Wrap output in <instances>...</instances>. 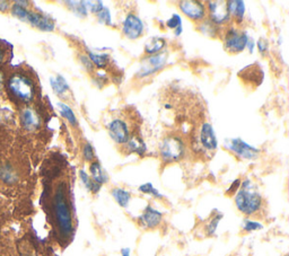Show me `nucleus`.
I'll use <instances>...</instances> for the list:
<instances>
[{
  "label": "nucleus",
  "mask_w": 289,
  "mask_h": 256,
  "mask_svg": "<svg viewBox=\"0 0 289 256\" xmlns=\"http://www.w3.org/2000/svg\"><path fill=\"white\" fill-rule=\"evenodd\" d=\"M2 81H3V79H2V74H0V86H2Z\"/></svg>",
  "instance_id": "nucleus-41"
},
{
  "label": "nucleus",
  "mask_w": 289,
  "mask_h": 256,
  "mask_svg": "<svg viewBox=\"0 0 289 256\" xmlns=\"http://www.w3.org/2000/svg\"><path fill=\"white\" fill-rule=\"evenodd\" d=\"M96 18H98L100 24L108 25V26H113V22H112V16L111 12L108 7H103V9L100 10V12L95 15Z\"/></svg>",
  "instance_id": "nucleus-31"
},
{
  "label": "nucleus",
  "mask_w": 289,
  "mask_h": 256,
  "mask_svg": "<svg viewBox=\"0 0 289 256\" xmlns=\"http://www.w3.org/2000/svg\"><path fill=\"white\" fill-rule=\"evenodd\" d=\"M50 84L53 92H55L59 97L68 98L67 95L70 94V87H69L67 81L61 76V74H58L57 77H51Z\"/></svg>",
  "instance_id": "nucleus-15"
},
{
  "label": "nucleus",
  "mask_w": 289,
  "mask_h": 256,
  "mask_svg": "<svg viewBox=\"0 0 289 256\" xmlns=\"http://www.w3.org/2000/svg\"><path fill=\"white\" fill-rule=\"evenodd\" d=\"M234 200L237 210L248 217L258 215L263 208V198L256 185L250 178H245L243 182H240Z\"/></svg>",
  "instance_id": "nucleus-1"
},
{
  "label": "nucleus",
  "mask_w": 289,
  "mask_h": 256,
  "mask_svg": "<svg viewBox=\"0 0 289 256\" xmlns=\"http://www.w3.org/2000/svg\"><path fill=\"white\" fill-rule=\"evenodd\" d=\"M121 256H131V249L129 247H123L120 250Z\"/></svg>",
  "instance_id": "nucleus-39"
},
{
  "label": "nucleus",
  "mask_w": 289,
  "mask_h": 256,
  "mask_svg": "<svg viewBox=\"0 0 289 256\" xmlns=\"http://www.w3.org/2000/svg\"><path fill=\"white\" fill-rule=\"evenodd\" d=\"M85 5H86V8L88 12L95 14V15L104 7L103 2H100V0H90V2H85Z\"/></svg>",
  "instance_id": "nucleus-33"
},
{
  "label": "nucleus",
  "mask_w": 289,
  "mask_h": 256,
  "mask_svg": "<svg viewBox=\"0 0 289 256\" xmlns=\"http://www.w3.org/2000/svg\"><path fill=\"white\" fill-rule=\"evenodd\" d=\"M53 211H55L59 233L62 238H69L74 233V220L66 192V185L63 183L59 185L56 191L55 199H53Z\"/></svg>",
  "instance_id": "nucleus-2"
},
{
  "label": "nucleus",
  "mask_w": 289,
  "mask_h": 256,
  "mask_svg": "<svg viewBox=\"0 0 289 256\" xmlns=\"http://www.w3.org/2000/svg\"><path fill=\"white\" fill-rule=\"evenodd\" d=\"M165 47H166V40L163 39V37L155 36L149 39L147 43L144 44V52L147 53V56H154L163 52Z\"/></svg>",
  "instance_id": "nucleus-19"
},
{
  "label": "nucleus",
  "mask_w": 289,
  "mask_h": 256,
  "mask_svg": "<svg viewBox=\"0 0 289 256\" xmlns=\"http://www.w3.org/2000/svg\"><path fill=\"white\" fill-rule=\"evenodd\" d=\"M168 59V52L163 51L157 55L154 56H147L141 59L140 67H139V70L136 73V77L138 79H143L148 78L151 76H154L157 72H159L162 69L165 68L167 63Z\"/></svg>",
  "instance_id": "nucleus-5"
},
{
  "label": "nucleus",
  "mask_w": 289,
  "mask_h": 256,
  "mask_svg": "<svg viewBox=\"0 0 289 256\" xmlns=\"http://www.w3.org/2000/svg\"><path fill=\"white\" fill-rule=\"evenodd\" d=\"M65 5L69 10H71L75 16H77L79 18H85L87 17L88 10L86 8L85 2H80V0H70V2H65Z\"/></svg>",
  "instance_id": "nucleus-24"
},
{
  "label": "nucleus",
  "mask_w": 289,
  "mask_h": 256,
  "mask_svg": "<svg viewBox=\"0 0 289 256\" xmlns=\"http://www.w3.org/2000/svg\"><path fill=\"white\" fill-rule=\"evenodd\" d=\"M186 151L185 142L178 135L164 137L158 145V152L164 164H174L183 159Z\"/></svg>",
  "instance_id": "nucleus-3"
},
{
  "label": "nucleus",
  "mask_w": 289,
  "mask_h": 256,
  "mask_svg": "<svg viewBox=\"0 0 289 256\" xmlns=\"http://www.w3.org/2000/svg\"><path fill=\"white\" fill-rule=\"evenodd\" d=\"M58 109H59V112H60V114L69 122V124L73 125V126L78 125V120H77L76 115H75V112L71 110L70 106L67 105L66 103L59 102L58 103Z\"/></svg>",
  "instance_id": "nucleus-26"
},
{
  "label": "nucleus",
  "mask_w": 289,
  "mask_h": 256,
  "mask_svg": "<svg viewBox=\"0 0 289 256\" xmlns=\"http://www.w3.org/2000/svg\"><path fill=\"white\" fill-rule=\"evenodd\" d=\"M198 31L201 32L203 35L209 37H217L219 35V26L213 24L209 18H206L198 23Z\"/></svg>",
  "instance_id": "nucleus-23"
},
{
  "label": "nucleus",
  "mask_w": 289,
  "mask_h": 256,
  "mask_svg": "<svg viewBox=\"0 0 289 256\" xmlns=\"http://www.w3.org/2000/svg\"><path fill=\"white\" fill-rule=\"evenodd\" d=\"M86 55L89 58V60L92 61L94 67L99 69H105L109 66L110 62L109 53H95L94 51L86 47Z\"/></svg>",
  "instance_id": "nucleus-22"
},
{
  "label": "nucleus",
  "mask_w": 289,
  "mask_h": 256,
  "mask_svg": "<svg viewBox=\"0 0 289 256\" xmlns=\"http://www.w3.org/2000/svg\"><path fill=\"white\" fill-rule=\"evenodd\" d=\"M8 87L10 92L23 102H31L34 97V85L29 78L15 74L9 79Z\"/></svg>",
  "instance_id": "nucleus-8"
},
{
  "label": "nucleus",
  "mask_w": 289,
  "mask_h": 256,
  "mask_svg": "<svg viewBox=\"0 0 289 256\" xmlns=\"http://www.w3.org/2000/svg\"><path fill=\"white\" fill-rule=\"evenodd\" d=\"M226 5L231 18L233 17L237 23L242 22L246 10L245 3L240 2V0H229V2H226Z\"/></svg>",
  "instance_id": "nucleus-16"
},
{
  "label": "nucleus",
  "mask_w": 289,
  "mask_h": 256,
  "mask_svg": "<svg viewBox=\"0 0 289 256\" xmlns=\"http://www.w3.org/2000/svg\"><path fill=\"white\" fill-rule=\"evenodd\" d=\"M3 58H4V55H3L2 50H0V61H2V60H3Z\"/></svg>",
  "instance_id": "nucleus-40"
},
{
  "label": "nucleus",
  "mask_w": 289,
  "mask_h": 256,
  "mask_svg": "<svg viewBox=\"0 0 289 256\" xmlns=\"http://www.w3.org/2000/svg\"><path fill=\"white\" fill-rule=\"evenodd\" d=\"M223 218H224V215H223V213H221V212L215 213V215H213L210 218L209 222H208L207 225H206V227H205L207 236H213V235L216 234L217 228L219 226V222L222 221Z\"/></svg>",
  "instance_id": "nucleus-27"
},
{
  "label": "nucleus",
  "mask_w": 289,
  "mask_h": 256,
  "mask_svg": "<svg viewBox=\"0 0 289 256\" xmlns=\"http://www.w3.org/2000/svg\"><path fill=\"white\" fill-rule=\"evenodd\" d=\"M163 213L155 209L151 204L146 206L141 215L137 218V222L140 228L144 231H153L156 229L163 221Z\"/></svg>",
  "instance_id": "nucleus-13"
},
{
  "label": "nucleus",
  "mask_w": 289,
  "mask_h": 256,
  "mask_svg": "<svg viewBox=\"0 0 289 256\" xmlns=\"http://www.w3.org/2000/svg\"><path fill=\"white\" fill-rule=\"evenodd\" d=\"M181 13L195 22H201L207 17V7L199 0H183L179 3Z\"/></svg>",
  "instance_id": "nucleus-11"
},
{
  "label": "nucleus",
  "mask_w": 289,
  "mask_h": 256,
  "mask_svg": "<svg viewBox=\"0 0 289 256\" xmlns=\"http://www.w3.org/2000/svg\"><path fill=\"white\" fill-rule=\"evenodd\" d=\"M111 195L116 203L121 208H123V209H127V208L129 207L132 198V195L129 191L123 188H119V186H115V188L111 190Z\"/></svg>",
  "instance_id": "nucleus-18"
},
{
  "label": "nucleus",
  "mask_w": 289,
  "mask_h": 256,
  "mask_svg": "<svg viewBox=\"0 0 289 256\" xmlns=\"http://www.w3.org/2000/svg\"><path fill=\"white\" fill-rule=\"evenodd\" d=\"M198 143L202 148L203 151L213 152L218 147V140L215 135L213 126L209 122H203L200 125L199 132H198Z\"/></svg>",
  "instance_id": "nucleus-12"
},
{
  "label": "nucleus",
  "mask_w": 289,
  "mask_h": 256,
  "mask_svg": "<svg viewBox=\"0 0 289 256\" xmlns=\"http://www.w3.org/2000/svg\"><path fill=\"white\" fill-rule=\"evenodd\" d=\"M205 5H207L206 7L209 10V19L215 25L222 26L231 20L226 2L216 0V2H207Z\"/></svg>",
  "instance_id": "nucleus-14"
},
{
  "label": "nucleus",
  "mask_w": 289,
  "mask_h": 256,
  "mask_svg": "<svg viewBox=\"0 0 289 256\" xmlns=\"http://www.w3.org/2000/svg\"><path fill=\"white\" fill-rule=\"evenodd\" d=\"M121 31L127 39L138 40L143 34L144 25L138 15L135 13H128L122 22Z\"/></svg>",
  "instance_id": "nucleus-9"
},
{
  "label": "nucleus",
  "mask_w": 289,
  "mask_h": 256,
  "mask_svg": "<svg viewBox=\"0 0 289 256\" xmlns=\"http://www.w3.org/2000/svg\"><path fill=\"white\" fill-rule=\"evenodd\" d=\"M240 182H242V181H240L239 178L235 180L234 182L231 184V186H229V188H228V190L226 191V193L227 194H235V193H236V192L239 189V186H240Z\"/></svg>",
  "instance_id": "nucleus-37"
},
{
  "label": "nucleus",
  "mask_w": 289,
  "mask_h": 256,
  "mask_svg": "<svg viewBox=\"0 0 289 256\" xmlns=\"http://www.w3.org/2000/svg\"><path fill=\"white\" fill-rule=\"evenodd\" d=\"M166 26L168 29L173 30V31L181 28V26H183L182 25V17L179 14H173L172 16H171V18L166 20Z\"/></svg>",
  "instance_id": "nucleus-34"
},
{
  "label": "nucleus",
  "mask_w": 289,
  "mask_h": 256,
  "mask_svg": "<svg viewBox=\"0 0 289 256\" xmlns=\"http://www.w3.org/2000/svg\"><path fill=\"white\" fill-rule=\"evenodd\" d=\"M254 47H255V42H254L253 39H251V37H250L249 41H248V44H246V49L249 50L250 53H253Z\"/></svg>",
  "instance_id": "nucleus-38"
},
{
  "label": "nucleus",
  "mask_w": 289,
  "mask_h": 256,
  "mask_svg": "<svg viewBox=\"0 0 289 256\" xmlns=\"http://www.w3.org/2000/svg\"><path fill=\"white\" fill-rule=\"evenodd\" d=\"M79 61L82 63V66L86 69L88 72H93L94 71V65L92 63V61L89 60V58L87 57V55H82L79 57Z\"/></svg>",
  "instance_id": "nucleus-35"
},
{
  "label": "nucleus",
  "mask_w": 289,
  "mask_h": 256,
  "mask_svg": "<svg viewBox=\"0 0 289 256\" xmlns=\"http://www.w3.org/2000/svg\"><path fill=\"white\" fill-rule=\"evenodd\" d=\"M225 147L234 156L243 159V161H253V159L258 158L261 153L259 148L250 145V143L240 139V138H232V139L225 140Z\"/></svg>",
  "instance_id": "nucleus-6"
},
{
  "label": "nucleus",
  "mask_w": 289,
  "mask_h": 256,
  "mask_svg": "<svg viewBox=\"0 0 289 256\" xmlns=\"http://www.w3.org/2000/svg\"><path fill=\"white\" fill-rule=\"evenodd\" d=\"M78 174H79L80 182L83 183V185L85 186V189H86L88 192H90V193L98 194L102 189V185L95 183L94 181L92 180V177H90V176L86 173V170H85V169H80Z\"/></svg>",
  "instance_id": "nucleus-25"
},
{
  "label": "nucleus",
  "mask_w": 289,
  "mask_h": 256,
  "mask_svg": "<svg viewBox=\"0 0 289 256\" xmlns=\"http://www.w3.org/2000/svg\"><path fill=\"white\" fill-rule=\"evenodd\" d=\"M106 127H108V132L111 139L113 140L116 145L125 146L128 140L130 139L129 126H128L127 122L120 119V117H115V119L111 120Z\"/></svg>",
  "instance_id": "nucleus-10"
},
{
  "label": "nucleus",
  "mask_w": 289,
  "mask_h": 256,
  "mask_svg": "<svg viewBox=\"0 0 289 256\" xmlns=\"http://www.w3.org/2000/svg\"><path fill=\"white\" fill-rule=\"evenodd\" d=\"M256 46H258V50L262 56H266L268 51H269V42L266 39H262V37H260L258 42H256Z\"/></svg>",
  "instance_id": "nucleus-36"
},
{
  "label": "nucleus",
  "mask_w": 289,
  "mask_h": 256,
  "mask_svg": "<svg viewBox=\"0 0 289 256\" xmlns=\"http://www.w3.org/2000/svg\"><path fill=\"white\" fill-rule=\"evenodd\" d=\"M261 229H263V225H262V223L259 221H255V220L246 218V219H244L242 222V231L245 233L258 232V231H261Z\"/></svg>",
  "instance_id": "nucleus-29"
},
{
  "label": "nucleus",
  "mask_w": 289,
  "mask_h": 256,
  "mask_svg": "<svg viewBox=\"0 0 289 256\" xmlns=\"http://www.w3.org/2000/svg\"><path fill=\"white\" fill-rule=\"evenodd\" d=\"M89 174L94 182L100 185H104L109 182V176L106 175L104 169L102 168V165L99 161H93L89 164Z\"/></svg>",
  "instance_id": "nucleus-17"
},
{
  "label": "nucleus",
  "mask_w": 289,
  "mask_h": 256,
  "mask_svg": "<svg viewBox=\"0 0 289 256\" xmlns=\"http://www.w3.org/2000/svg\"><path fill=\"white\" fill-rule=\"evenodd\" d=\"M138 191L140 192V193H142V194L151 195V196H153V198H155V199H158V200L164 199V195H163L162 193H160V192H159L156 188H155V186H154L151 182L141 184V185L138 188Z\"/></svg>",
  "instance_id": "nucleus-28"
},
{
  "label": "nucleus",
  "mask_w": 289,
  "mask_h": 256,
  "mask_svg": "<svg viewBox=\"0 0 289 256\" xmlns=\"http://www.w3.org/2000/svg\"><path fill=\"white\" fill-rule=\"evenodd\" d=\"M24 3L18 2L14 5L13 7V14L16 17L19 18L20 20L28 22L31 25H33L34 28L39 29L40 31L43 32H52L56 28V24L53 22V19L50 18L49 16H45L43 14H39L35 12H31L26 6H23Z\"/></svg>",
  "instance_id": "nucleus-4"
},
{
  "label": "nucleus",
  "mask_w": 289,
  "mask_h": 256,
  "mask_svg": "<svg viewBox=\"0 0 289 256\" xmlns=\"http://www.w3.org/2000/svg\"><path fill=\"white\" fill-rule=\"evenodd\" d=\"M0 177H2L6 183L12 184L16 182V180H17V175H16L15 170L10 166H4L0 168Z\"/></svg>",
  "instance_id": "nucleus-30"
},
{
  "label": "nucleus",
  "mask_w": 289,
  "mask_h": 256,
  "mask_svg": "<svg viewBox=\"0 0 289 256\" xmlns=\"http://www.w3.org/2000/svg\"><path fill=\"white\" fill-rule=\"evenodd\" d=\"M283 256H288V254H286V255H283Z\"/></svg>",
  "instance_id": "nucleus-42"
},
{
  "label": "nucleus",
  "mask_w": 289,
  "mask_h": 256,
  "mask_svg": "<svg viewBox=\"0 0 289 256\" xmlns=\"http://www.w3.org/2000/svg\"><path fill=\"white\" fill-rule=\"evenodd\" d=\"M22 123L25 129L35 130L40 125V117L32 109H25L22 113Z\"/></svg>",
  "instance_id": "nucleus-21"
},
{
  "label": "nucleus",
  "mask_w": 289,
  "mask_h": 256,
  "mask_svg": "<svg viewBox=\"0 0 289 256\" xmlns=\"http://www.w3.org/2000/svg\"><path fill=\"white\" fill-rule=\"evenodd\" d=\"M125 148L126 150H128V152L137 153L139 156H142V155L147 151L146 143H144L141 138L137 136L130 137V139L128 140V142L125 145Z\"/></svg>",
  "instance_id": "nucleus-20"
},
{
  "label": "nucleus",
  "mask_w": 289,
  "mask_h": 256,
  "mask_svg": "<svg viewBox=\"0 0 289 256\" xmlns=\"http://www.w3.org/2000/svg\"><path fill=\"white\" fill-rule=\"evenodd\" d=\"M250 36L246 31L229 28L224 34V47L229 53H240L246 49Z\"/></svg>",
  "instance_id": "nucleus-7"
},
{
  "label": "nucleus",
  "mask_w": 289,
  "mask_h": 256,
  "mask_svg": "<svg viewBox=\"0 0 289 256\" xmlns=\"http://www.w3.org/2000/svg\"><path fill=\"white\" fill-rule=\"evenodd\" d=\"M82 153H83V158L85 159V161L92 163L95 159V151H94L92 143H89V142L85 143L82 148Z\"/></svg>",
  "instance_id": "nucleus-32"
}]
</instances>
